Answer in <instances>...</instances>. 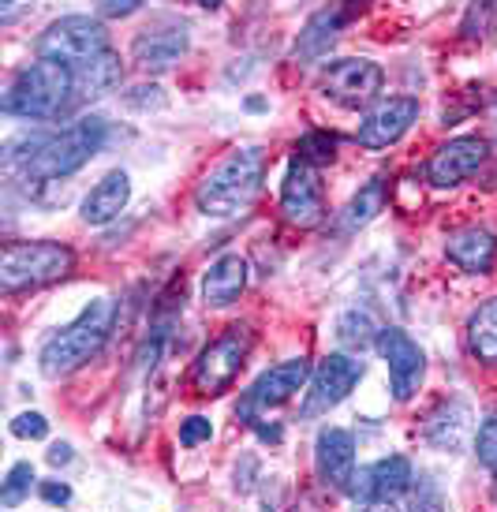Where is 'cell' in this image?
<instances>
[{
	"label": "cell",
	"mask_w": 497,
	"mask_h": 512,
	"mask_svg": "<svg viewBox=\"0 0 497 512\" xmlns=\"http://www.w3.org/2000/svg\"><path fill=\"white\" fill-rule=\"evenodd\" d=\"M385 199H389V191H385V180H370V184H363L359 191L352 195V202L344 206L341 214V228L344 232H359V228H367L374 217L385 210Z\"/></svg>",
	"instance_id": "d4e9b609"
},
{
	"label": "cell",
	"mask_w": 497,
	"mask_h": 512,
	"mask_svg": "<svg viewBox=\"0 0 497 512\" xmlns=\"http://www.w3.org/2000/svg\"><path fill=\"white\" fill-rule=\"evenodd\" d=\"M322 98H329L341 109H363L382 94L385 72L367 57H344L326 64L322 72Z\"/></svg>",
	"instance_id": "ba28073f"
},
{
	"label": "cell",
	"mask_w": 497,
	"mask_h": 512,
	"mask_svg": "<svg viewBox=\"0 0 497 512\" xmlns=\"http://www.w3.org/2000/svg\"><path fill=\"white\" fill-rule=\"evenodd\" d=\"M255 430H258V438L262 441H281V427H258L255 423Z\"/></svg>",
	"instance_id": "8d00e7d4"
},
{
	"label": "cell",
	"mask_w": 497,
	"mask_h": 512,
	"mask_svg": "<svg viewBox=\"0 0 497 512\" xmlns=\"http://www.w3.org/2000/svg\"><path fill=\"white\" fill-rule=\"evenodd\" d=\"M445 255L464 273H490L497 258V236L486 225H464L449 232Z\"/></svg>",
	"instance_id": "d6986e66"
},
{
	"label": "cell",
	"mask_w": 497,
	"mask_h": 512,
	"mask_svg": "<svg viewBox=\"0 0 497 512\" xmlns=\"http://www.w3.org/2000/svg\"><path fill=\"white\" fill-rule=\"evenodd\" d=\"M494 128H497V101H494Z\"/></svg>",
	"instance_id": "f35d334b"
},
{
	"label": "cell",
	"mask_w": 497,
	"mask_h": 512,
	"mask_svg": "<svg viewBox=\"0 0 497 512\" xmlns=\"http://www.w3.org/2000/svg\"><path fill=\"white\" fill-rule=\"evenodd\" d=\"M281 214H284V221H292L296 228H314V225H322V217H326L322 180H318V172H314L311 161H303L299 154L288 161V172H284Z\"/></svg>",
	"instance_id": "4fadbf2b"
},
{
	"label": "cell",
	"mask_w": 497,
	"mask_h": 512,
	"mask_svg": "<svg viewBox=\"0 0 497 512\" xmlns=\"http://www.w3.org/2000/svg\"><path fill=\"white\" fill-rule=\"evenodd\" d=\"M34 0H0V23H15Z\"/></svg>",
	"instance_id": "e575fe53"
},
{
	"label": "cell",
	"mask_w": 497,
	"mask_h": 512,
	"mask_svg": "<svg viewBox=\"0 0 497 512\" xmlns=\"http://www.w3.org/2000/svg\"><path fill=\"white\" fill-rule=\"evenodd\" d=\"M75 270V251L68 243L34 240V243H8L0 255V292L15 296L27 288L53 285Z\"/></svg>",
	"instance_id": "5b68a950"
},
{
	"label": "cell",
	"mask_w": 497,
	"mask_h": 512,
	"mask_svg": "<svg viewBox=\"0 0 497 512\" xmlns=\"http://www.w3.org/2000/svg\"><path fill=\"white\" fill-rule=\"evenodd\" d=\"M71 101H75V68L38 57L12 75V83L4 86L0 109L15 120H57Z\"/></svg>",
	"instance_id": "7a4b0ae2"
},
{
	"label": "cell",
	"mask_w": 497,
	"mask_h": 512,
	"mask_svg": "<svg viewBox=\"0 0 497 512\" xmlns=\"http://www.w3.org/2000/svg\"><path fill=\"white\" fill-rule=\"evenodd\" d=\"M210 438H213L210 419H202V415H187L184 427H180V445L195 449V445H202V441H210Z\"/></svg>",
	"instance_id": "4dcf8cb0"
},
{
	"label": "cell",
	"mask_w": 497,
	"mask_h": 512,
	"mask_svg": "<svg viewBox=\"0 0 497 512\" xmlns=\"http://www.w3.org/2000/svg\"><path fill=\"white\" fill-rule=\"evenodd\" d=\"M191 49V34L184 23H169V27H146L131 42V57L142 72H169Z\"/></svg>",
	"instance_id": "ac0fdd59"
},
{
	"label": "cell",
	"mask_w": 497,
	"mask_h": 512,
	"mask_svg": "<svg viewBox=\"0 0 497 512\" xmlns=\"http://www.w3.org/2000/svg\"><path fill=\"white\" fill-rule=\"evenodd\" d=\"M307 382H311V359H303V356L284 359V363H277V367L262 370V374L255 378V385L243 393L240 419L243 423H258L255 419L258 412H273V408L288 404Z\"/></svg>",
	"instance_id": "9c48e42d"
},
{
	"label": "cell",
	"mask_w": 497,
	"mask_h": 512,
	"mask_svg": "<svg viewBox=\"0 0 497 512\" xmlns=\"http://www.w3.org/2000/svg\"><path fill=\"white\" fill-rule=\"evenodd\" d=\"M12 434L23 441H42L49 434V419L42 412H19L12 419Z\"/></svg>",
	"instance_id": "f546056e"
},
{
	"label": "cell",
	"mask_w": 497,
	"mask_h": 512,
	"mask_svg": "<svg viewBox=\"0 0 497 512\" xmlns=\"http://www.w3.org/2000/svg\"><path fill=\"white\" fill-rule=\"evenodd\" d=\"M255 348V333L247 326H228L221 337H213L199 352L195 367H191V385L199 397H221L232 382L240 378V370L247 367V356Z\"/></svg>",
	"instance_id": "8992f818"
},
{
	"label": "cell",
	"mask_w": 497,
	"mask_h": 512,
	"mask_svg": "<svg viewBox=\"0 0 497 512\" xmlns=\"http://www.w3.org/2000/svg\"><path fill=\"white\" fill-rule=\"evenodd\" d=\"M378 333H382V326L370 318V311H359V307L344 311L341 322H337V341H341L344 348H355V352L378 341Z\"/></svg>",
	"instance_id": "484cf974"
},
{
	"label": "cell",
	"mask_w": 497,
	"mask_h": 512,
	"mask_svg": "<svg viewBox=\"0 0 497 512\" xmlns=\"http://www.w3.org/2000/svg\"><path fill=\"white\" fill-rule=\"evenodd\" d=\"M490 154V146L486 139L479 135H460V139H449V143H441L430 161H426V180L434 187H460L468 180L471 172L479 169Z\"/></svg>",
	"instance_id": "2e32d148"
},
{
	"label": "cell",
	"mask_w": 497,
	"mask_h": 512,
	"mask_svg": "<svg viewBox=\"0 0 497 512\" xmlns=\"http://www.w3.org/2000/svg\"><path fill=\"white\" fill-rule=\"evenodd\" d=\"M468 352L486 367H497V296L479 303L468 318Z\"/></svg>",
	"instance_id": "603a6c76"
},
{
	"label": "cell",
	"mask_w": 497,
	"mask_h": 512,
	"mask_svg": "<svg viewBox=\"0 0 497 512\" xmlns=\"http://www.w3.org/2000/svg\"><path fill=\"white\" fill-rule=\"evenodd\" d=\"M34 479H38V475H34V464H30V460L12 464L8 479H4V486H0V505H4V509H15V505L34 490Z\"/></svg>",
	"instance_id": "4316f807"
},
{
	"label": "cell",
	"mask_w": 497,
	"mask_h": 512,
	"mask_svg": "<svg viewBox=\"0 0 497 512\" xmlns=\"http://www.w3.org/2000/svg\"><path fill=\"white\" fill-rule=\"evenodd\" d=\"M71 445L68 441H57V445H53V449H49V464H53V468H64V464H71Z\"/></svg>",
	"instance_id": "d590c367"
},
{
	"label": "cell",
	"mask_w": 497,
	"mask_h": 512,
	"mask_svg": "<svg viewBox=\"0 0 497 512\" xmlns=\"http://www.w3.org/2000/svg\"><path fill=\"white\" fill-rule=\"evenodd\" d=\"M195 4H202V8H217L221 0H195Z\"/></svg>",
	"instance_id": "74e56055"
},
{
	"label": "cell",
	"mask_w": 497,
	"mask_h": 512,
	"mask_svg": "<svg viewBox=\"0 0 497 512\" xmlns=\"http://www.w3.org/2000/svg\"><path fill=\"white\" fill-rule=\"evenodd\" d=\"M34 49H38V57L60 60L68 68H83L101 53H109V30L94 15H64L38 34Z\"/></svg>",
	"instance_id": "52a82bcc"
},
{
	"label": "cell",
	"mask_w": 497,
	"mask_h": 512,
	"mask_svg": "<svg viewBox=\"0 0 497 512\" xmlns=\"http://www.w3.org/2000/svg\"><path fill=\"white\" fill-rule=\"evenodd\" d=\"M363 8H367V0H333L326 8H318V12L307 19V27L299 30L296 49H292L296 64H314V60L326 57L329 49L337 45V38L344 34V27H348Z\"/></svg>",
	"instance_id": "5bb4252c"
},
{
	"label": "cell",
	"mask_w": 497,
	"mask_h": 512,
	"mask_svg": "<svg viewBox=\"0 0 497 512\" xmlns=\"http://www.w3.org/2000/svg\"><path fill=\"white\" fill-rule=\"evenodd\" d=\"M296 154L303 161H311V165H329L337 157V135H329V131H307L296 143Z\"/></svg>",
	"instance_id": "83f0119b"
},
{
	"label": "cell",
	"mask_w": 497,
	"mask_h": 512,
	"mask_svg": "<svg viewBox=\"0 0 497 512\" xmlns=\"http://www.w3.org/2000/svg\"><path fill=\"white\" fill-rule=\"evenodd\" d=\"M423 438L441 449V453H460L471 438V408L464 400H449V404H441L438 412L426 419V430Z\"/></svg>",
	"instance_id": "7402d4cb"
},
{
	"label": "cell",
	"mask_w": 497,
	"mask_h": 512,
	"mask_svg": "<svg viewBox=\"0 0 497 512\" xmlns=\"http://www.w3.org/2000/svg\"><path fill=\"white\" fill-rule=\"evenodd\" d=\"M124 79V68L113 53H101L98 60H90L83 68H75V98H98V94H109L116 90Z\"/></svg>",
	"instance_id": "cb8c5ba5"
},
{
	"label": "cell",
	"mask_w": 497,
	"mask_h": 512,
	"mask_svg": "<svg viewBox=\"0 0 497 512\" xmlns=\"http://www.w3.org/2000/svg\"><path fill=\"white\" fill-rule=\"evenodd\" d=\"M378 356L385 359V370H389V389H393V400L400 404H408V400L419 393V385H423V374H426V356L423 348L397 326H382L378 333Z\"/></svg>",
	"instance_id": "7c38bea8"
},
{
	"label": "cell",
	"mask_w": 497,
	"mask_h": 512,
	"mask_svg": "<svg viewBox=\"0 0 497 512\" xmlns=\"http://www.w3.org/2000/svg\"><path fill=\"white\" fill-rule=\"evenodd\" d=\"M139 4L142 0H98V12L109 15V19H124V15H131Z\"/></svg>",
	"instance_id": "d6a6232c"
},
{
	"label": "cell",
	"mask_w": 497,
	"mask_h": 512,
	"mask_svg": "<svg viewBox=\"0 0 497 512\" xmlns=\"http://www.w3.org/2000/svg\"><path fill=\"white\" fill-rule=\"evenodd\" d=\"M415 483V471L408 456H382L370 468L355 471L348 498L355 505H400Z\"/></svg>",
	"instance_id": "8fae6325"
},
{
	"label": "cell",
	"mask_w": 497,
	"mask_h": 512,
	"mask_svg": "<svg viewBox=\"0 0 497 512\" xmlns=\"http://www.w3.org/2000/svg\"><path fill=\"white\" fill-rule=\"evenodd\" d=\"M128 199H131V176L124 169H113L86 191L79 217H83L86 225H109V221H116V217L128 210Z\"/></svg>",
	"instance_id": "ffe728a7"
},
{
	"label": "cell",
	"mask_w": 497,
	"mask_h": 512,
	"mask_svg": "<svg viewBox=\"0 0 497 512\" xmlns=\"http://www.w3.org/2000/svg\"><path fill=\"white\" fill-rule=\"evenodd\" d=\"M314 471L322 486L348 494V486L355 479V438L352 430L341 427H322L314 438Z\"/></svg>",
	"instance_id": "e0dca14e"
},
{
	"label": "cell",
	"mask_w": 497,
	"mask_h": 512,
	"mask_svg": "<svg viewBox=\"0 0 497 512\" xmlns=\"http://www.w3.org/2000/svg\"><path fill=\"white\" fill-rule=\"evenodd\" d=\"M247 288V258L221 255L202 273V303L206 307H232Z\"/></svg>",
	"instance_id": "44dd1931"
},
{
	"label": "cell",
	"mask_w": 497,
	"mask_h": 512,
	"mask_svg": "<svg viewBox=\"0 0 497 512\" xmlns=\"http://www.w3.org/2000/svg\"><path fill=\"white\" fill-rule=\"evenodd\" d=\"M266 184V154L258 146H236L195 187V210L213 221L247 214Z\"/></svg>",
	"instance_id": "6da1fadb"
},
{
	"label": "cell",
	"mask_w": 497,
	"mask_h": 512,
	"mask_svg": "<svg viewBox=\"0 0 497 512\" xmlns=\"http://www.w3.org/2000/svg\"><path fill=\"white\" fill-rule=\"evenodd\" d=\"M419 120V101L415 98H385L359 120L355 143L363 150H385V146L400 143L412 124Z\"/></svg>",
	"instance_id": "9a60e30c"
},
{
	"label": "cell",
	"mask_w": 497,
	"mask_h": 512,
	"mask_svg": "<svg viewBox=\"0 0 497 512\" xmlns=\"http://www.w3.org/2000/svg\"><path fill=\"white\" fill-rule=\"evenodd\" d=\"M38 494H42V501H49V505H68L71 486L68 483H42L38 486Z\"/></svg>",
	"instance_id": "836d02e7"
},
{
	"label": "cell",
	"mask_w": 497,
	"mask_h": 512,
	"mask_svg": "<svg viewBox=\"0 0 497 512\" xmlns=\"http://www.w3.org/2000/svg\"><path fill=\"white\" fill-rule=\"evenodd\" d=\"M359 382H363V363L344 356V352H333V356H326L311 370V389H307V397L299 404V415L303 419H318V415L333 412L341 400H348V393Z\"/></svg>",
	"instance_id": "30bf717a"
},
{
	"label": "cell",
	"mask_w": 497,
	"mask_h": 512,
	"mask_svg": "<svg viewBox=\"0 0 497 512\" xmlns=\"http://www.w3.org/2000/svg\"><path fill=\"white\" fill-rule=\"evenodd\" d=\"M105 120L101 116H83L75 120L71 128L57 131V135H45V143L38 146V154L30 157L23 169L15 172L19 180H27V187H45V184H57L71 172H79L105 146Z\"/></svg>",
	"instance_id": "277c9868"
},
{
	"label": "cell",
	"mask_w": 497,
	"mask_h": 512,
	"mask_svg": "<svg viewBox=\"0 0 497 512\" xmlns=\"http://www.w3.org/2000/svg\"><path fill=\"white\" fill-rule=\"evenodd\" d=\"M116 322V303L113 299H94L90 307H83V314L71 326L57 329L38 352V367L45 378H64L71 370H79L83 363L98 356Z\"/></svg>",
	"instance_id": "3957f363"
},
{
	"label": "cell",
	"mask_w": 497,
	"mask_h": 512,
	"mask_svg": "<svg viewBox=\"0 0 497 512\" xmlns=\"http://www.w3.org/2000/svg\"><path fill=\"white\" fill-rule=\"evenodd\" d=\"M475 456H479V464H483L486 471L497 475V415L483 419V427L475 434Z\"/></svg>",
	"instance_id": "f1b7e54d"
},
{
	"label": "cell",
	"mask_w": 497,
	"mask_h": 512,
	"mask_svg": "<svg viewBox=\"0 0 497 512\" xmlns=\"http://www.w3.org/2000/svg\"><path fill=\"white\" fill-rule=\"evenodd\" d=\"M494 12H497V0H475V4H471V12H468V19H464V27L479 19L475 38H486V34H490V27H494Z\"/></svg>",
	"instance_id": "1f68e13d"
}]
</instances>
